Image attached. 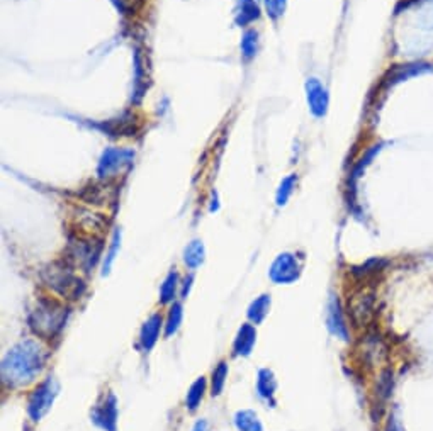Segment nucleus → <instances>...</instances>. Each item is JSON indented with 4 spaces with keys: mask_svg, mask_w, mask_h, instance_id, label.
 <instances>
[{
    "mask_svg": "<svg viewBox=\"0 0 433 431\" xmlns=\"http://www.w3.org/2000/svg\"><path fill=\"white\" fill-rule=\"evenodd\" d=\"M48 351L36 340L14 345L2 360V382L7 387H24L36 380L46 365Z\"/></svg>",
    "mask_w": 433,
    "mask_h": 431,
    "instance_id": "1",
    "label": "nucleus"
},
{
    "mask_svg": "<svg viewBox=\"0 0 433 431\" xmlns=\"http://www.w3.org/2000/svg\"><path fill=\"white\" fill-rule=\"evenodd\" d=\"M69 307L56 299L39 297L29 313V326L43 340H51L65 328Z\"/></svg>",
    "mask_w": 433,
    "mask_h": 431,
    "instance_id": "2",
    "label": "nucleus"
},
{
    "mask_svg": "<svg viewBox=\"0 0 433 431\" xmlns=\"http://www.w3.org/2000/svg\"><path fill=\"white\" fill-rule=\"evenodd\" d=\"M60 385L55 377L44 378L43 382L36 385L35 391L31 392L28 399V414L33 421H41L44 414L51 410L56 396H58Z\"/></svg>",
    "mask_w": 433,
    "mask_h": 431,
    "instance_id": "3",
    "label": "nucleus"
},
{
    "mask_svg": "<svg viewBox=\"0 0 433 431\" xmlns=\"http://www.w3.org/2000/svg\"><path fill=\"white\" fill-rule=\"evenodd\" d=\"M303 270V264H301L299 257L296 253H281L276 260L272 262L269 270V277L274 284L279 286H289L294 284L301 275Z\"/></svg>",
    "mask_w": 433,
    "mask_h": 431,
    "instance_id": "4",
    "label": "nucleus"
},
{
    "mask_svg": "<svg viewBox=\"0 0 433 431\" xmlns=\"http://www.w3.org/2000/svg\"><path fill=\"white\" fill-rule=\"evenodd\" d=\"M92 418L94 425L99 426L104 431H116V425H118V399L111 391L103 392L97 403L92 407Z\"/></svg>",
    "mask_w": 433,
    "mask_h": 431,
    "instance_id": "5",
    "label": "nucleus"
},
{
    "mask_svg": "<svg viewBox=\"0 0 433 431\" xmlns=\"http://www.w3.org/2000/svg\"><path fill=\"white\" fill-rule=\"evenodd\" d=\"M48 287L63 297H78L84 291V284L65 270H51V277L46 280Z\"/></svg>",
    "mask_w": 433,
    "mask_h": 431,
    "instance_id": "6",
    "label": "nucleus"
},
{
    "mask_svg": "<svg viewBox=\"0 0 433 431\" xmlns=\"http://www.w3.org/2000/svg\"><path fill=\"white\" fill-rule=\"evenodd\" d=\"M306 93H308V104L316 118H323L328 111V92L323 87L321 82L316 78H310L306 84Z\"/></svg>",
    "mask_w": 433,
    "mask_h": 431,
    "instance_id": "7",
    "label": "nucleus"
},
{
    "mask_svg": "<svg viewBox=\"0 0 433 431\" xmlns=\"http://www.w3.org/2000/svg\"><path fill=\"white\" fill-rule=\"evenodd\" d=\"M161 328H165V324L160 313L152 314V316L143 323L141 329H139V345H141L143 350L150 351L155 347L158 338H160Z\"/></svg>",
    "mask_w": 433,
    "mask_h": 431,
    "instance_id": "8",
    "label": "nucleus"
},
{
    "mask_svg": "<svg viewBox=\"0 0 433 431\" xmlns=\"http://www.w3.org/2000/svg\"><path fill=\"white\" fill-rule=\"evenodd\" d=\"M255 343H257V329H255V324H242V328L236 333L235 342H233V355L235 357H250Z\"/></svg>",
    "mask_w": 433,
    "mask_h": 431,
    "instance_id": "9",
    "label": "nucleus"
},
{
    "mask_svg": "<svg viewBox=\"0 0 433 431\" xmlns=\"http://www.w3.org/2000/svg\"><path fill=\"white\" fill-rule=\"evenodd\" d=\"M374 311V295L369 292H360L352 299V304L348 306V313L355 323H367L369 318Z\"/></svg>",
    "mask_w": 433,
    "mask_h": 431,
    "instance_id": "10",
    "label": "nucleus"
},
{
    "mask_svg": "<svg viewBox=\"0 0 433 431\" xmlns=\"http://www.w3.org/2000/svg\"><path fill=\"white\" fill-rule=\"evenodd\" d=\"M257 394L260 399H263L265 403L274 404V397H276L277 391V380L276 376L270 369H260L257 376Z\"/></svg>",
    "mask_w": 433,
    "mask_h": 431,
    "instance_id": "11",
    "label": "nucleus"
},
{
    "mask_svg": "<svg viewBox=\"0 0 433 431\" xmlns=\"http://www.w3.org/2000/svg\"><path fill=\"white\" fill-rule=\"evenodd\" d=\"M328 326L333 335L340 336L342 340H348V329H346L344 316H342V309L335 297H331L328 306Z\"/></svg>",
    "mask_w": 433,
    "mask_h": 431,
    "instance_id": "12",
    "label": "nucleus"
},
{
    "mask_svg": "<svg viewBox=\"0 0 433 431\" xmlns=\"http://www.w3.org/2000/svg\"><path fill=\"white\" fill-rule=\"evenodd\" d=\"M270 304H272V299H270L269 294H262L260 297L255 299L247 311V316L250 320V323L255 326L263 323L265 318L269 316Z\"/></svg>",
    "mask_w": 433,
    "mask_h": 431,
    "instance_id": "13",
    "label": "nucleus"
},
{
    "mask_svg": "<svg viewBox=\"0 0 433 431\" xmlns=\"http://www.w3.org/2000/svg\"><path fill=\"white\" fill-rule=\"evenodd\" d=\"M425 72H433V65L423 62L412 63V65H401L398 66V68H394L393 72H389V82L391 84H398V82L405 80V78L415 77V75Z\"/></svg>",
    "mask_w": 433,
    "mask_h": 431,
    "instance_id": "14",
    "label": "nucleus"
},
{
    "mask_svg": "<svg viewBox=\"0 0 433 431\" xmlns=\"http://www.w3.org/2000/svg\"><path fill=\"white\" fill-rule=\"evenodd\" d=\"M206 389H208V380H206V377L201 376L192 382V385L189 387V391H187V396H186L187 410L195 411L199 406H201L202 399H204V394H206Z\"/></svg>",
    "mask_w": 433,
    "mask_h": 431,
    "instance_id": "15",
    "label": "nucleus"
},
{
    "mask_svg": "<svg viewBox=\"0 0 433 431\" xmlns=\"http://www.w3.org/2000/svg\"><path fill=\"white\" fill-rule=\"evenodd\" d=\"M180 280L179 272L177 270H170L167 277H165L164 284L160 287V304H173L175 302V295L179 292Z\"/></svg>",
    "mask_w": 433,
    "mask_h": 431,
    "instance_id": "16",
    "label": "nucleus"
},
{
    "mask_svg": "<svg viewBox=\"0 0 433 431\" xmlns=\"http://www.w3.org/2000/svg\"><path fill=\"white\" fill-rule=\"evenodd\" d=\"M235 426L238 431H263L258 414L251 410H242L235 414Z\"/></svg>",
    "mask_w": 433,
    "mask_h": 431,
    "instance_id": "17",
    "label": "nucleus"
},
{
    "mask_svg": "<svg viewBox=\"0 0 433 431\" xmlns=\"http://www.w3.org/2000/svg\"><path fill=\"white\" fill-rule=\"evenodd\" d=\"M394 387V374L391 369L382 370L381 376L378 378V384H375V397H378L379 403H387L391 394H393Z\"/></svg>",
    "mask_w": 433,
    "mask_h": 431,
    "instance_id": "18",
    "label": "nucleus"
},
{
    "mask_svg": "<svg viewBox=\"0 0 433 431\" xmlns=\"http://www.w3.org/2000/svg\"><path fill=\"white\" fill-rule=\"evenodd\" d=\"M204 257L206 250L202 241H192L186 248V252H184V264H186L191 270H195L204 264Z\"/></svg>",
    "mask_w": 433,
    "mask_h": 431,
    "instance_id": "19",
    "label": "nucleus"
},
{
    "mask_svg": "<svg viewBox=\"0 0 433 431\" xmlns=\"http://www.w3.org/2000/svg\"><path fill=\"white\" fill-rule=\"evenodd\" d=\"M182 318H184V307L180 302H173L170 304V309H168L167 320H165V336L170 338L172 335H175L179 331L180 324H182Z\"/></svg>",
    "mask_w": 433,
    "mask_h": 431,
    "instance_id": "20",
    "label": "nucleus"
},
{
    "mask_svg": "<svg viewBox=\"0 0 433 431\" xmlns=\"http://www.w3.org/2000/svg\"><path fill=\"white\" fill-rule=\"evenodd\" d=\"M226 378H228V363L220 362L211 374V396H221V392L224 391Z\"/></svg>",
    "mask_w": 433,
    "mask_h": 431,
    "instance_id": "21",
    "label": "nucleus"
},
{
    "mask_svg": "<svg viewBox=\"0 0 433 431\" xmlns=\"http://www.w3.org/2000/svg\"><path fill=\"white\" fill-rule=\"evenodd\" d=\"M294 185H296V175H289V177H285L284 180H282L281 187H279V190H277V205H284L285 202L289 201L292 190H294Z\"/></svg>",
    "mask_w": 433,
    "mask_h": 431,
    "instance_id": "22",
    "label": "nucleus"
},
{
    "mask_svg": "<svg viewBox=\"0 0 433 431\" xmlns=\"http://www.w3.org/2000/svg\"><path fill=\"white\" fill-rule=\"evenodd\" d=\"M240 6H242V19H240V24H247V22L254 21L258 17V7L254 0H240Z\"/></svg>",
    "mask_w": 433,
    "mask_h": 431,
    "instance_id": "23",
    "label": "nucleus"
},
{
    "mask_svg": "<svg viewBox=\"0 0 433 431\" xmlns=\"http://www.w3.org/2000/svg\"><path fill=\"white\" fill-rule=\"evenodd\" d=\"M265 6H267V12H269V16L276 19L284 12L285 0H265Z\"/></svg>",
    "mask_w": 433,
    "mask_h": 431,
    "instance_id": "24",
    "label": "nucleus"
},
{
    "mask_svg": "<svg viewBox=\"0 0 433 431\" xmlns=\"http://www.w3.org/2000/svg\"><path fill=\"white\" fill-rule=\"evenodd\" d=\"M255 43H257V33H254V31L247 33L242 43L245 56H251L255 53Z\"/></svg>",
    "mask_w": 433,
    "mask_h": 431,
    "instance_id": "25",
    "label": "nucleus"
},
{
    "mask_svg": "<svg viewBox=\"0 0 433 431\" xmlns=\"http://www.w3.org/2000/svg\"><path fill=\"white\" fill-rule=\"evenodd\" d=\"M118 250H119V233H118V231H116V235H114V241H112L111 250H109L107 258H105V264H104V273H107V272H109V268H111V265H112V262H114L116 253H118Z\"/></svg>",
    "mask_w": 433,
    "mask_h": 431,
    "instance_id": "26",
    "label": "nucleus"
},
{
    "mask_svg": "<svg viewBox=\"0 0 433 431\" xmlns=\"http://www.w3.org/2000/svg\"><path fill=\"white\" fill-rule=\"evenodd\" d=\"M192 282H194V275H192V273H189V275H187L186 279H184V282L180 284V287H182V288H180V295H182V299H187V295H189Z\"/></svg>",
    "mask_w": 433,
    "mask_h": 431,
    "instance_id": "27",
    "label": "nucleus"
},
{
    "mask_svg": "<svg viewBox=\"0 0 433 431\" xmlns=\"http://www.w3.org/2000/svg\"><path fill=\"white\" fill-rule=\"evenodd\" d=\"M192 431H211V426L209 423L206 421V419H197L194 425V428H192Z\"/></svg>",
    "mask_w": 433,
    "mask_h": 431,
    "instance_id": "28",
    "label": "nucleus"
},
{
    "mask_svg": "<svg viewBox=\"0 0 433 431\" xmlns=\"http://www.w3.org/2000/svg\"><path fill=\"white\" fill-rule=\"evenodd\" d=\"M386 431H403L401 430V425L398 423V419L394 418V416H391L389 421H387V428Z\"/></svg>",
    "mask_w": 433,
    "mask_h": 431,
    "instance_id": "29",
    "label": "nucleus"
},
{
    "mask_svg": "<svg viewBox=\"0 0 433 431\" xmlns=\"http://www.w3.org/2000/svg\"><path fill=\"white\" fill-rule=\"evenodd\" d=\"M421 21H423L425 28L433 29V9L428 10V12H425V16H423V19H421Z\"/></svg>",
    "mask_w": 433,
    "mask_h": 431,
    "instance_id": "30",
    "label": "nucleus"
}]
</instances>
